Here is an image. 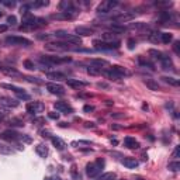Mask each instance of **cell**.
<instances>
[{"mask_svg":"<svg viewBox=\"0 0 180 180\" xmlns=\"http://www.w3.org/2000/svg\"><path fill=\"white\" fill-rule=\"evenodd\" d=\"M0 153H4V155H10L13 153V148L6 143H0Z\"/></svg>","mask_w":180,"mask_h":180,"instance_id":"obj_33","label":"cell"},{"mask_svg":"<svg viewBox=\"0 0 180 180\" xmlns=\"http://www.w3.org/2000/svg\"><path fill=\"white\" fill-rule=\"evenodd\" d=\"M162 80L165 82V83L170 84V86H179V80L172 78V76H162Z\"/></svg>","mask_w":180,"mask_h":180,"instance_id":"obj_29","label":"cell"},{"mask_svg":"<svg viewBox=\"0 0 180 180\" xmlns=\"http://www.w3.org/2000/svg\"><path fill=\"white\" fill-rule=\"evenodd\" d=\"M8 25L7 24H0V32H4V31H7Z\"/></svg>","mask_w":180,"mask_h":180,"instance_id":"obj_49","label":"cell"},{"mask_svg":"<svg viewBox=\"0 0 180 180\" xmlns=\"http://www.w3.org/2000/svg\"><path fill=\"white\" fill-rule=\"evenodd\" d=\"M87 73L92 76H98V75H101V69H97V68H94V66H89L87 68Z\"/></svg>","mask_w":180,"mask_h":180,"instance_id":"obj_36","label":"cell"},{"mask_svg":"<svg viewBox=\"0 0 180 180\" xmlns=\"http://www.w3.org/2000/svg\"><path fill=\"white\" fill-rule=\"evenodd\" d=\"M138 63H139L141 66H143V68H148V69H152V70L155 69V65L152 63L151 61H148V59L142 58V56H139V58H138Z\"/></svg>","mask_w":180,"mask_h":180,"instance_id":"obj_27","label":"cell"},{"mask_svg":"<svg viewBox=\"0 0 180 180\" xmlns=\"http://www.w3.org/2000/svg\"><path fill=\"white\" fill-rule=\"evenodd\" d=\"M0 137L6 141H10V142H18V141H22V142H31V138L27 137L24 134H20V132L14 131V129H6L0 134Z\"/></svg>","mask_w":180,"mask_h":180,"instance_id":"obj_1","label":"cell"},{"mask_svg":"<svg viewBox=\"0 0 180 180\" xmlns=\"http://www.w3.org/2000/svg\"><path fill=\"white\" fill-rule=\"evenodd\" d=\"M49 18L51 20H72L73 16H70L66 11H59V13H56V14H51Z\"/></svg>","mask_w":180,"mask_h":180,"instance_id":"obj_20","label":"cell"},{"mask_svg":"<svg viewBox=\"0 0 180 180\" xmlns=\"http://www.w3.org/2000/svg\"><path fill=\"white\" fill-rule=\"evenodd\" d=\"M112 117H115V118H120V117H122V114H111Z\"/></svg>","mask_w":180,"mask_h":180,"instance_id":"obj_54","label":"cell"},{"mask_svg":"<svg viewBox=\"0 0 180 180\" xmlns=\"http://www.w3.org/2000/svg\"><path fill=\"white\" fill-rule=\"evenodd\" d=\"M48 117H49L51 120H58V118H59V112L51 111V112H48Z\"/></svg>","mask_w":180,"mask_h":180,"instance_id":"obj_45","label":"cell"},{"mask_svg":"<svg viewBox=\"0 0 180 180\" xmlns=\"http://www.w3.org/2000/svg\"><path fill=\"white\" fill-rule=\"evenodd\" d=\"M127 44H128V48H129V49H134L135 45H137V41H135V39H132V38H129Z\"/></svg>","mask_w":180,"mask_h":180,"instance_id":"obj_46","label":"cell"},{"mask_svg":"<svg viewBox=\"0 0 180 180\" xmlns=\"http://www.w3.org/2000/svg\"><path fill=\"white\" fill-rule=\"evenodd\" d=\"M115 177H117V174H115L114 172H107V173L101 174V176L98 177V180H115Z\"/></svg>","mask_w":180,"mask_h":180,"instance_id":"obj_32","label":"cell"},{"mask_svg":"<svg viewBox=\"0 0 180 180\" xmlns=\"http://www.w3.org/2000/svg\"><path fill=\"white\" fill-rule=\"evenodd\" d=\"M173 51H174V53H176V55H180V42L179 41H174Z\"/></svg>","mask_w":180,"mask_h":180,"instance_id":"obj_43","label":"cell"},{"mask_svg":"<svg viewBox=\"0 0 180 180\" xmlns=\"http://www.w3.org/2000/svg\"><path fill=\"white\" fill-rule=\"evenodd\" d=\"M47 78L48 79H53V80H56V82H59V80H66V76L63 75V73H61V72H48L47 73Z\"/></svg>","mask_w":180,"mask_h":180,"instance_id":"obj_25","label":"cell"},{"mask_svg":"<svg viewBox=\"0 0 180 180\" xmlns=\"http://www.w3.org/2000/svg\"><path fill=\"white\" fill-rule=\"evenodd\" d=\"M16 22H17L16 16H8V17H7V24H8V25H14Z\"/></svg>","mask_w":180,"mask_h":180,"instance_id":"obj_44","label":"cell"},{"mask_svg":"<svg viewBox=\"0 0 180 180\" xmlns=\"http://www.w3.org/2000/svg\"><path fill=\"white\" fill-rule=\"evenodd\" d=\"M104 168V160L103 159H97L96 162L87 163L86 165V173L89 177H96L100 174L101 169Z\"/></svg>","mask_w":180,"mask_h":180,"instance_id":"obj_6","label":"cell"},{"mask_svg":"<svg viewBox=\"0 0 180 180\" xmlns=\"http://www.w3.org/2000/svg\"><path fill=\"white\" fill-rule=\"evenodd\" d=\"M179 155H180V146H176L173 151V158H179Z\"/></svg>","mask_w":180,"mask_h":180,"instance_id":"obj_48","label":"cell"},{"mask_svg":"<svg viewBox=\"0 0 180 180\" xmlns=\"http://www.w3.org/2000/svg\"><path fill=\"white\" fill-rule=\"evenodd\" d=\"M0 66H2V65H0Z\"/></svg>","mask_w":180,"mask_h":180,"instance_id":"obj_55","label":"cell"},{"mask_svg":"<svg viewBox=\"0 0 180 180\" xmlns=\"http://www.w3.org/2000/svg\"><path fill=\"white\" fill-rule=\"evenodd\" d=\"M6 44L8 45H18V47H30L31 41L24 37H17V35H8L6 37Z\"/></svg>","mask_w":180,"mask_h":180,"instance_id":"obj_9","label":"cell"},{"mask_svg":"<svg viewBox=\"0 0 180 180\" xmlns=\"http://www.w3.org/2000/svg\"><path fill=\"white\" fill-rule=\"evenodd\" d=\"M53 35H55L56 38L63 39V41H65V42H68V44H72V45H80V44H82L80 37L73 35V34H69L68 31H63V30H58V31H55V32H53Z\"/></svg>","mask_w":180,"mask_h":180,"instance_id":"obj_3","label":"cell"},{"mask_svg":"<svg viewBox=\"0 0 180 180\" xmlns=\"http://www.w3.org/2000/svg\"><path fill=\"white\" fill-rule=\"evenodd\" d=\"M34 122L38 124V125H39L41 122H44V118H34Z\"/></svg>","mask_w":180,"mask_h":180,"instance_id":"obj_50","label":"cell"},{"mask_svg":"<svg viewBox=\"0 0 180 180\" xmlns=\"http://www.w3.org/2000/svg\"><path fill=\"white\" fill-rule=\"evenodd\" d=\"M145 27H148L145 22H132V24H129V28H145Z\"/></svg>","mask_w":180,"mask_h":180,"instance_id":"obj_42","label":"cell"},{"mask_svg":"<svg viewBox=\"0 0 180 180\" xmlns=\"http://www.w3.org/2000/svg\"><path fill=\"white\" fill-rule=\"evenodd\" d=\"M66 82H68V86L75 87V89H80V87H86V86H89V83H87V82L78 80V79H66Z\"/></svg>","mask_w":180,"mask_h":180,"instance_id":"obj_15","label":"cell"},{"mask_svg":"<svg viewBox=\"0 0 180 180\" xmlns=\"http://www.w3.org/2000/svg\"><path fill=\"white\" fill-rule=\"evenodd\" d=\"M35 152L39 155L41 158H47L48 156V148L45 145H42V143H39V145L35 146Z\"/></svg>","mask_w":180,"mask_h":180,"instance_id":"obj_28","label":"cell"},{"mask_svg":"<svg viewBox=\"0 0 180 180\" xmlns=\"http://www.w3.org/2000/svg\"><path fill=\"white\" fill-rule=\"evenodd\" d=\"M83 111H84V112L94 111V107H93V106H89V104H87V106H84V107H83Z\"/></svg>","mask_w":180,"mask_h":180,"instance_id":"obj_47","label":"cell"},{"mask_svg":"<svg viewBox=\"0 0 180 180\" xmlns=\"http://www.w3.org/2000/svg\"><path fill=\"white\" fill-rule=\"evenodd\" d=\"M42 25H47V20L41 17H34L31 14L22 17V27L21 28H38Z\"/></svg>","mask_w":180,"mask_h":180,"instance_id":"obj_2","label":"cell"},{"mask_svg":"<svg viewBox=\"0 0 180 180\" xmlns=\"http://www.w3.org/2000/svg\"><path fill=\"white\" fill-rule=\"evenodd\" d=\"M0 70H2L4 75H7V76H14V78H20L21 76V73L20 72H17L14 68H6V66H0Z\"/></svg>","mask_w":180,"mask_h":180,"instance_id":"obj_22","label":"cell"},{"mask_svg":"<svg viewBox=\"0 0 180 180\" xmlns=\"http://www.w3.org/2000/svg\"><path fill=\"white\" fill-rule=\"evenodd\" d=\"M124 145H125L127 148H129V149H138L141 146L139 142L135 141V138H132V137H125V138H124Z\"/></svg>","mask_w":180,"mask_h":180,"instance_id":"obj_16","label":"cell"},{"mask_svg":"<svg viewBox=\"0 0 180 180\" xmlns=\"http://www.w3.org/2000/svg\"><path fill=\"white\" fill-rule=\"evenodd\" d=\"M89 66H94V68H97V69H101V68L108 66V62H107L106 59H92Z\"/></svg>","mask_w":180,"mask_h":180,"instance_id":"obj_23","label":"cell"},{"mask_svg":"<svg viewBox=\"0 0 180 180\" xmlns=\"http://www.w3.org/2000/svg\"><path fill=\"white\" fill-rule=\"evenodd\" d=\"M160 41L163 44H169V42L173 41V35L170 32H160Z\"/></svg>","mask_w":180,"mask_h":180,"instance_id":"obj_30","label":"cell"},{"mask_svg":"<svg viewBox=\"0 0 180 180\" xmlns=\"http://www.w3.org/2000/svg\"><path fill=\"white\" fill-rule=\"evenodd\" d=\"M47 90L49 93H52V94H56V96H63L65 94V87L61 86L59 83H48Z\"/></svg>","mask_w":180,"mask_h":180,"instance_id":"obj_11","label":"cell"},{"mask_svg":"<svg viewBox=\"0 0 180 180\" xmlns=\"http://www.w3.org/2000/svg\"><path fill=\"white\" fill-rule=\"evenodd\" d=\"M122 165L128 169H135L139 166V162H138L135 158H124L122 159Z\"/></svg>","mask_w":180,"mask_h":180,"instance_id":"obj_18","label":"cell"},{"mask_svg":"<svg viewBox=\"0 0 180 180\" xmlns=\"http://www.w3.org/2000/svg\"><path fill=\"white\" fill-rule=\"evenodd\" d=\"M110 30L114 31V32H124V31L127 30V27L120 25V24H112V25H110Z\"/></svg>","mask_w":180,"mask_h":180,"instance_id":"obj_34","label":"cell"},{"mask_svg":"<svg viewBox=\"0 0 180 180\" xmlns=\"http://www.w3.org/2000/svg\"><path fill=\"white\" fill-rule=\"evenodd\" d=\"M53 107H55L58 111L63 112V114H72L73 112V108L66 103V101H56V103L53 104Z\"/></svg>","mask_w":180,"mask_h":180,"instance_id":"obj_14","label":"cell"},{"mask_svg":"<svg viewBox=\"0 0 180 180\" xmlns=\"http://www.w3.org/2000/svg\"><path fill=\"white\" fill-rule=\"evenodd\" d=\"M148 38L151 39V41H153V42L160 41V32H152V34H149Z\"/></svg>","mask_w":180,"mask_h":180,"instance_id":"obj_39","label":"cell"},{"mask_svg":"<svg viewBox=\"0 0 180 180\" xmlns=\"http://www.w3.org/2000/svg\"><path fill=\"white\" fill-rule=\"evenodd\" d=\"M110 69H111L112 72L117 73L120 78H124V76H129V75H131V72H129V70H127L125 68L120 66V65H114V66H111Z\"/></svg>","mask_w":180,"mask_h":180,"instance_id":"obj_17","label":"cell"},{"mask_svg":"<svg viewBox=\"0 0 180 180\" xmlns=\"http://www.w3.org/2000/svg\"><path fill=\"white\" fill-rule=\"evenodd\" d=\"M51 141H52V145L55 146L58 151H63L65 146H66V143H65V141H62L59 137H52L51 138Z\"/></svg>","mask_w":180,"mask_h":180,"instance_id":"obj_24","label":"cell"},{"mask_svg":"<svg viewBox=\"0 0 180 180\" xmlns=\"http://www.w3.org/2000/svg\"><path fill=\"white\" fill-rule=\"evenodd\" d=\"M143 83L146 84V87H149L151 90H153V92H158V90H160L159 84H158V82H155L153 79H143Z\"/></svg>","mask_w":180,"mask_h":180,"instance_id":"obj_26","label":"cell"},{"mask_svg":"<svg viewBox=\"0 0 180 180\" xmlns=\"http://www.w3.org/2000/svg\"><path fill=\"white\" fill-rule=\"evenodd\" d=\"M75 32L78 34V37L79 35H93V34H94V30H93V28H90V27H76L75 28Z\"/></svg>","mask_w":180,"mask_h":180,"instance_id":"obj_19","label":"cell"},{"mask_svg":"<svg viewBox=\"0 0 180 180\" xmlns=\"http://www.w3.org/2000/svg\"><path fill=\"white\" fill-rule=\"evenodd\" d=\"M86 127H87V128H89V127H92V128H94L96 125H94V124H93V122H87V124H86Z\"/></svg>","mask_w":180,"mask_h":180,"instance_id":"obj_52","label":"cell"},{"mask_svg":"<svg viewBox=\"0 0 180 180\" xmlns=\"http://www.w3.org/2000/svg\"><path fill=\"white\" fill-rule=\"evenodd\" d=\"M0 87L11 90V92H13L18 98H21V100H27V101L31 100V96L28 94L24 89H21V87H18V86H14V84H7V83H2V84H0Z\"/></svg>","mask_w":180,"mask_h":180,"instance_id":"obj_7","label":"cell"},{"mask_svg":"<svg viewBox=\"0 0 180 180\" xmlns=\"http://www.w3.org/2000/svg\"><path fill=\"white\" fill-rule=\"evenodd\" d=\"M41 135H42V137H44V138L51 137V135H49V132H48V131H41Z\"/></svg>","mask_w":180,"mask_h":180,"instance_id":"obj_51","label":"cell"},{"mask_svg":"<svg viewBox=\"0 0 180 180\" xmlns=\"http://www.w3.org/2000/svg\"><path fill=\"white\" fill-rule=\"evenodd\" d=\"M118 6V2L117 0H104L101 2L100 4L97 6V13H101V14H106L108 11H111L114 7Z\"/></svg>","mask_w":180,"mask_h":180,"instance_id":"obj_10","label":"cell"},{"mask_svg":"<svg viewBox=\"0 0 180 180\" xmlns=\"http://www.w3.org/2000/svg\"><path fill=\"white\" fill-rule=\"evenodd\" d=\"M25 110L30 114H37V112H41L44 110V104L38 103V101H30L27 104V107H25Z\"/></svg>","mask_w":180,"mask_h":180,"instance_id":"obj_12","label":"cell"},{"mask_svg":"<svg viewBox=\"0 0 180 180\" xmlns=\"http://www.w3.org/2000/svg\"><path fill=\"white\" fill-rule=\"evenodd\" d=\"M97 86H98V87H108V84H106V83H98Z\"/></svg>","mask_w":180,"mask_h":180,"instance_id":"obj_53","label":"cell"},{"mask_svg":"<svg viewBox=\"0 0 180 180\" xmlns=\"http://www.w3.org/2000/svg\"><path fill=\"white\" fill-rule=\"evenodd\" d=\"M10 125H14V127H22V125H24V122H22L21 120H18V118H11V120H10Z\"/></svg>","mask_w":180,"mask_h":180,"instance_id":"obj_40","label":"cell"},{"mask_svg":"<svg viewBox=\"0 0 180 180\" xmlns=\"http://www.w3.org/2000/svg\"><path fill=\"white\" fill-rule=\"evenodd\" d=\"M149 55H152L155 59H158V61H160V62L169 59V56L166 55V53L160 52V51H158V49H149Z\"/></svg>","mask_w":180,"mask_h":180,"instance_id":"obj_21","label":"cell"},{"mask_svg":"<svg viewBox=\"0 0 180 180\" xmlns=\"http://www.w3.org/2000/svg\"><path fill=\"white\" fill-rule=\"evenodd\" d=\"M22 65H24V68H25V69H28V70H35V69H37V68H35V63H34L32 61H30V59H25Z\"/></svg>","mask_w":180,"mask_h":180,"instance_id":"obj_37","label":"cell"},{"mask_svg":"<svg viewBox=\"0 0 180 180\" xmlns=\"http://www.w3.org/2000/svg\"><path fill=\"white\" fill-rule=\"evenodd\" d=\"M103 41H118L117 38V34H103Z\"/></svg>","mask_w":180,"mask_h":180,"instance_id":"obj_35","label":"cell"},{"mask_svg":"<svg viewBox=\"0 0 180 180\" xmlns=\"http://www.w3.org/2000/svg\"><path fill=\"white\" fill-rule=\"evenodd\" d=\"M45 48L49 51H78L79 48L73 47L72 44H68V42H49V44L45 45Z\"/></svg>","mask_w":180,"mask_h":180,"instance_id":"obj_8","label":"cell"},{"mask_svg":"<svg viewBox=\"0 0 180 180\" xmlns=\"http://www.w3.org/2000/svg\"><path fill=\"white\" fill-rule=\"evenodd\" d=\"M49 2L48 0H42V2H32V3H28L30 8H38V7H44V6H48Z\"/></svg>","mask_w":180,"mask_h":180,"instance_id":"obj_31","label":"cell"},{"mask_svg":"<svg viewBox=\"0 0 180 180\" xmlns=\"http://www.w3.org/2000/svg\"><path fill=\"white\" fill-rule=\"evenodd\" d=\"M39 61L42 63L47 65H59V63H66V62H70L72 58L70 56H56V55H44L39 58Z\"/></svg>","mask_w":180,"mask_h":180,"instance_id":"obj_5","label":"cell"},{"mask_svg":"<svg viewBox=\"0 0 180 180\" xmlns=\"http://www.w3.org/2000/svg\"><path fill=\"white\" fill-rule=\"evenodd\" d=\"M70 173H72L73 179L80 180V173H78V170H76V166H72V169H70Z\"/></svg>","mask_w":180,"mask_h":180,"instance_id":"obj_41","label":"cell"},{"mask_svg":"<svg viewBox=\"0 0 180 180\" xmlns=\"http://www.w3.org/2000/svg\"><path fill=\"white\" fill-rule=\"evenodd\" d=\"M168 169L169 170H172V172H177L180 169V163L179 162H172V163H169L168 165Z\"/></svg>","mask_w":180,"mask_h":180,"instance_id":"obj_38","label":"cell"},{"mask_svg":"<svg viewBox=\"0 0 180 180\" xmlns=\"http://www.w3.org/2000/svg\"><path fill=\"white\" fill-rule=\"evenodd\" d=\"M96 49H103V51H111V49H118L121 45V41H103V39H94L93 41Z\"/></svg>","mask_w":180,"mask_h":180,"instance_id":"obj_4","label":"cell"},{"mask_svg":"<svg viewBox=\"0 0 180 180\" xmlns=\"http://www.w3.org/2000/svg\"><path fill=\"white\" fill-rule=\"evenodd\" d=\"M18 101L14 100L11 97H6V96H0V106L2 107H7V108H14L18 106Z\"/></svg>","mask_w":180,"mask_h":180,"instance_id":"obj_13","label":"cell"}]
</instances>
